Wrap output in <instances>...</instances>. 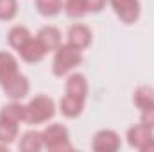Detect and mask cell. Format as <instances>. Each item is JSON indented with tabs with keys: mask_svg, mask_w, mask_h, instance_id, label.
<instances>
[{
	"mask_svg": "<svg viewBox=\"0 0 154 152\" xmlns=\"http://www.w3.org/2000/svg\"><path fill=\"white\" fill-rule=\"evenodd\" d=\"M81 50L75 48L74 45H59L56 57H54V65H52V72L54 75L61 77L65 74H68L72 68H75L77 65L81 63Z\"/></svg>",
	"mask_w": 154,
	"mask_h": 152,
	"instance_id": "1",
	"label": "cell"
},
{
	"mask_svg": "<svg viewBox=\"0 0 154 152\" xmlns=\"http://www.w3.org/2000/svg\"><path fill=\"white\" fill-rule=\"evenodd\" d=\"M54 116V102L48 97H34L25 106V122L29 123H41Z\"/></svg>",
	"mask_w": 154,
	"mask_h": 152,
	"instance_id": "2",
	"label": "cell"
},
{
	"mask_svg": "<svg viewBox=\"0 0 154 152\" xmlns=\"http://www.w3.org/2000/svg\"><path fill=\"white\" fill-rule=\"evenodd\" d=\"M43 145L48 150H70L72 145L68 143V131L63 125H48L43 132Z\"/></svg>",
	"mask_w": 154,
	"mask_h": 152,
	"instance_id": "3",
	"label": "cell"
},
{
	"mask_svg": "<svg viewBox=\"0 0 154 152\" xmlns=\"http://www.w3.org/2000/svg\"><path fill=\"white\" fill-rule=\"evenodd\" d=\"M5 91V95L13 100H18V99H23L29 91V81L27 77L22 75V74H16L14 77H11L9 81H5L4 84H0Z\"/></svg>",
	"mask_w": 154,
	"mask_h": 152,
	"instance_id": "4",
	"label": "cell"
},
{
	"mask_svg": "<svg viewBox=\"0 0 154 152\" xmlns=\"http://www.w3.org/2000/svg\"><path fill=\"white\" fill-rule=\"evenodd\" d=\"M118 147H120V138L115 131L104 129L99 131L93 138V150L97 152H113L118 150Z\"/></svg>",
	"mask_w": 154,
	"mask_h": 152,
	"instance_id": "5",
	"label": "cell"
},
{
	"mask_svg": "<svg viewBox=\"0 0 154 152\" xmlns=\"http://www.w3.org/2000/svg\"><path fill=\"white\" fill-rule=\"evenodd\" d=\"M111 5L115 13L120 16V20L125 23H133L140 14L138 0H111Z\"/></svg>",
	"mask_w": 154,
	"mask_h": 152,
	"instance_id": "6",
	"label": "cell"
},
{
	"mask_svg": "<svg viewBox=\"0 0 154 152\" xmlns=\"http://www.w3.org/2000/svg\"><path fill=\"white\" fill-rule=\"evenodd\" d=\"M151 138H152V129H149V127L143 125V123L131 127L129 132H127V141H129V145L134 147V149H142Z\"/></svg>",
	"mask_w": 154,
	"mask_h": 152,
	"instance_id": "7",
	"label": "cell"
},
{
	"mask_svg": "<svg viewBox=\"0 0 154 152\" xmlns=\"http://www.w3.org/2000/svg\"><path fill=\"white\" fill-rule=\"evenodd\" d=\"M47 54V50L43 48V45L36 39H29L22 48H20V56H22V59L23 61H27V63H38L43 59V56Z\"/></svg>",
	"mask_w": 154,
	"mask_h": 152,
	"instance_id": "8",
	"label": "cell"
},
{
	"mask_svg": "<svg viewBox=\"0 0 154 152\" xmlns=\"http://www.w3.org/2000/svg\"><path fill=\"white\" fill-rule=\"evenodd\" d=\"M91 41V32L86 25H72L68 31V43L74 45L75 48L82 50L90 45Z\"/></svg>",
	"mask_w": 154,
	"mask_h": 152,
	"instance_id": "9",
	"label": "cell"
},
{
	"mask_svg": "<svg viewBox=\"0 0 154 152\" xmlns=\"http://www.w3.org/2000/svg\"><path fill=\"white\" fill-rule=\"evenodd\" d=\"M38 41L43 45V48L47 52H52V50H57L59 45H61V34L56 27H43L38 32Z\"/></svg>",
	"mask_w": 154,
	"mask_h": 152,
	"instance_id": "10",
	"label": "cell"
},
{
	"mask_svg": "<svg viewBox=\"0 0 154 152\" xmlns=\"http://www.w3.org/2000/svg\"><path fill=\"white\" fill-rule=\"evenodd\" d=\"M86 91H88V84H86V79L81 74H74L66 81V95L79 99V100H84L86 99Z\"/></svg>",
	"mask_w": 154,
	"mask_h": 152,
	"instance_id": "11",
	"label": "cell"
},
{
	"mask_svg": "<svg viewBox=\"0 0 154 152\" xmlns=\"http://www.w3.org/2000/svg\"><path fill=\"white\" fill-rule=\"evenodd\" d=\"M16 74H20L16 59L7 52H0V84H4L5 81H9Z\"/></svg>",
	"mask_w": 154,
	"mask_h": 152,
	"instance_id": "12",
	"label": "cell"
},
{
	"mask_svg": "<svg viewBox=\"0 0 154 152\" xmlns=\"http://www.w3.org/2000/svg\"><path fill=\"white\" fill-rule=\"evenodd\" d=\"M61 113L68 118H75L81 114L82 111V106H84V100H79V99H74L70 95H65L63 100H61Z\"/></svg>",
	"mask_w": 154,
	"mask_h": 152,
	"instance_id": "13",
	"label": "cell"
},
{
	"mask_svg": "<svg viewBox=\"0 0 154 152\" xmlns=\"http://www.w3.org/2000/svg\"><path fill=\"white\" fill-rule=\"evenodd\" d=\"M41 147H43V136L41 132H36V131L25 132V136L20 141V149L23 152H38Z\"/></svg>",
	"mask_w": 154,
	"mask_h": 152,
	"instance_id": "14",
	"label": "cell"
},
{
	"mask_svg": "<svg viewBox=\"0 0 154 152\" xmlns=\"http://www.w3.org/2000/svg\"><path fill=\"white\" fill-rule=\"evenodd\" d=\"M7 38H9V45H11L13 48L20 50L32 36H31V32H29L25 27H20V25H18V27H13V29H11V32H9Z\"/></svg>",
	"mask_w": 154,
	"mask_h": 152,
	"instance_id": "15",
	"label": "cell"
},
{
	"mask_svg": "<svg viewBox=\"0 0 154 152\" xmlns=\"http://www.w3.org/2000/svg\"><path fill=\"white\" fill-rule=\"evenodd\" d=\"M0 118L4 120H9V122H14V123H20L22 120H25V108L13 102L9 106H5L2 111H0Z\"/></svg>",
	"mask_w": 154,
	"mask_h": 152,
	"instance_id": "16",
	"label": "cell"
},
{
	"mask_svg": "<svg viewBox=\"0 0 154 152\" xmlns=\"http://www.w3.org/2000/svg\"><path fill=\"white\" fill-rule=\"evenodd\" d=\"M16 134H18V123L0 118V143L7 145V143L14 141Z\"/></svg>",
	"mask_w": 154,
	"mask_h": 152,
	"instance_id": "17",
	"label": "cell"
},
{
	"mask_svg": "<svg viewBox=\"0 0 154 152\" xmlns=\"http://www.w3.org/2000/svg\"><path fill=\"white\" fill-rule=\"evenodd\" d=\"M134 104L140 109H145V108L152 106L154 104V90L149 88V86H140L134 91Z\"/></svg>",
	"mask_w": 154,
	"mask_h": 152,
	"instance_id": "18",
	"label": "cell"
},
{
	"mask_svg": "<svg viewBox=\"0 0 154 152\" xmlns=\"http://www.w3.org/2000/svg\"><path fill=\"white\" fill-rule=\"evenodd\" d=\"M61 0H36V7L45 16H56L61 11Z\"/></svg>",
	"mask_w": 154,
	"mask_h": 152,
	"instance_id": "19",
	"label": "cell"
},
{
	"mask_svg": "<svg viewBox=\"0 0 154 152\" xmlns=\"http://www.w3.org/2000/svg\"><path fill=\"white\" fill-rule=\"evenodd\" d=\"M65 11H66V14L72 16V18H81V16H84V13H86L84 0H66V2H65Z\"/></svg>",
	"mask_w": 154,
	"mask_h": 152,
	"instance_id": "20",
	"label": "cell"
},
{
	"mask_svg": "<svg viewBox=\"0 0 154 152\" xmlns=\"http://www.w3.org/2000/svg\"><path fill=\"white\" fill-rule=\"evenodd\" d=\"M16 14V0H0V20H11Z\"/></svg>",
	"mask_w": 154,
	"mask_h": 152,
	"instance_id": "21",
	"label": "cell"
},
{
	"mask_svg": "<svg viewBox=\"0 0 154 152\" xmlns=\"http://www.w3.org/2000/svg\"><path fill=\"white\" fill-rule=\"evenodd\" d=\"M142 123L147 125L149 129H154V104L142 111Z\"/></svg>",
	"mask_w": 154,
	"mask_h": 152,
	"instance_id": "22",
	"label": "cell"
},
{
	"mask_svg": "<svg viewBox=\"0 0 154 152\" xmlns=\"http://www.w3.org/2000/svg\"><path fill=\"white\" fill-rule=\"evenodd\" d=\"M104 4H106V0H84L86 11H93V13H99L104 7Z\"/></svg>",
	"mask_w": 154,
	"mask_h": 152,
	"instance_id": "23",
	"label": "cell"
},
{
	"mask_svg": "<svg viewBox=\"0 0 154 152\" xmlns=\"http://www.w3.org/2000/svg\"><path fill=\"white\" fill-rule=\"evenodd\" d=\"M140 150H142V152H152L154 150V136L147 141V143H145V145H143V147H142V149H140Z\"/></svg>",
	"mask_w": 154,
	"mask_h": 152,
	"instance_id": "24",
	"label": "cell"
}]
</instances>
